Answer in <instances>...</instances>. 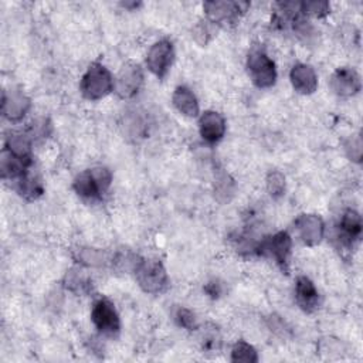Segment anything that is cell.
I'll list each match as a JSON object with an SVG mask.
<instances>
[{"label":"cell","instance_id":"obj_1","mask_svg":"<svg viewBox=\"0 0 363 363\" xmlns=\"http://www.w3.org/2000/svg\"><path fill=\"white\" fill-rule=\"evenodd\" d=\"M112 183V172L105 166H95L81 172L72 183L75 193L89 201H99L108 193Z\"/></svg>","mask_w":363,"mask_h":363},{"label":"cell","instance_id":"obj_2","mask_svg":"<svg viewBox=\"0 0 363 363\" xmlns=\"http://www.w3.org/2000/svg\"><path fill=\"white\" fill-rule=\"evenodd\" d=\"M79 89L85 99L99 101L115 89V78L104 64L95 61L84 72Z\"/></svg>","mask_w":363,"mask_h":363},{"label":"cell","instance_id":"obj_3","mask_svg":"<svg viewBox=\"0 0 363 363\" xmlns=\"http://www.w3.org/2000/svg\"><path fill=\"white\" fill-rule=\"evenodd\" d=\"M292 250V238L286 231H278L272 235L262 238L259 242H255L254 254L272 258L277 265L288 274L289 271V257Z\"/></svg>","mask_w":363,"mask_h":363},{"label":"cell","instance_id":"obj_4","mask_svg":"<svg viewBox=\"0 0 363 363\" xmlns=\"http://www.w3.org/2000/svg\"><path fill=\"white\" fill-rule=\"evenodd\" d=\"M133 274L139 286L146 294H153V295L162 294L169 285V277H167L166 268L159 259L140 258Z\"/></svg>","mask_w":363,"mask_h":363},{"label":"cell","instance_id":"obj_5","mask_svg":"<svg viewBox=\"0 0 363 363\" xmlns=\"http://www.w3.org/2000/svg\"><path fill=\"white\" fill-rule=\"evenodd\" d=\"M247 69L252 84L261 89L271 88L277 81V67L262 48H252L247 57Z\"/></svg>","mask_w":363,"mask_h":363},{"label":"cell","instance_id":"obj_6","mask_svg":"<svg viewBox=\"0 0 363 363\" xmlns=\"http://www.w3.org/2000/svg\"><path fill=\"white\" fill-rule=\"evenodd\" d=\"M91 320L99 333L115 337L121 332V319L112 301L102 296L98 298L91 309Z\"/></svg>","mask_w":363,"mask_h":363},{"label":"cell","instance_id":"obj_7","mask_svg":"<svg viewBox=\"0 0 363 363\" xmlns=\"http://www.w3.org/2000/svg\"><path fill=\"white\" fill-rule=\"evenodd\" d=\"M173 60H174L173 43L167 38H162L149 48L146 55V65L155 77L164 78L173 64Z\"/></svg>","mask_w":363,"mask_h":363},{"label":"cell","instance_id":"obj_8","mask_svg":"<svg viewBox=\"0 0 363 363\" xmlns=\"http://www.w3.org/2000/svg\"><path fill=\"white\" fill-rule=\"evenodd\" d=\"M247 7L248 3L244 1H206L203 4L207 20L211 24L235 23Z\"/></svg>","mask_w":363,"mask_h":363},{"label":"cell","instance_id":"obj_9","mask_svg":"<svg viewBox=\"0 0 363 363\" xmlns=\"http://www.w3.org/2000/svg\"><path fill=\"white\" fill-rule=\"evenodd\" d=\"M143 84V71L140 65L128 62L125 64L115 78V92L122 99L133 98Z\"/></svg>","mask_w":363,"mask_h":363},{"label":"cell","instance_id":"obj_10","mask_svg":"<svg viewBox=\"0 0 363 363\" xmlns=\"http://www.w3.org/2000/svg\"><path fill=\"white\" fill-rule=\"evenodd\" d=\"M362 230V216L356 210L347 208L340 216L339 224L336 227V238L342 247L350 248L360 240Z\"/></svg>","mask_w":363,"mask_h":363},{"label":"cell","instance_id":"obj_11","mask_svg":"<svg viewBox=\"0 0 363 363\" xmlns=\"http://www.w3.org/2000/svg\"><path fill=\"white\" fill-rule=\"evenodd\" d=\"M332 91L342 98H349L362 89V79L356 69L350 67L337 68L330 77Z\"/></svg>","mask_w":363,"mask_h":363},{"label":"cell","instance_id":"obj_12","mask_svg":"<svg viewBox=\"0 0 363 363\" xmlns=\"http://www.w3.org/2000/svg\"><path fill=\"white\" fill-rule=\"evenodd\" d=\"M31 106L30 98L21 91L11 88L10 91H3L1 96V113L10 122H17L24 118Z\"/></svg>","mask_w":363,"mask_h":363},{"label":"cell","instance_id":"obj_13","mask_svg":"<svg viewBox=\"0 0 363 363\" xmlns=\"http://www.w3.org/2000/svg\"><path fill=\"white\" fill-rule=\"evenodd\" d=\"M299 238L309 247L318 245L325 237V223L318 214H301L295 220Z\"/></svg>","mask_w":363,"mask_h":363},{"label":"cell","instance_id":"obj_14","mask_svg":"<svg viewBox=\"0 0 363 363\" xmlns=\"http://www.w3.org/2000/svg\"><path fill=\"white\" fill-rule=\"evenodd\" d=\"M225 119L216 111H206L199 119L200 136L208 145L218 143L225 135Z\"/></svg>","mask_w":363,"mask_h":363},{"label":"cell","instance_id":"obj_15","mask_svg":"<svg viewBox=\"0 0 363 363\" xmlns=\"http://www.w3.org/2000/svg\"><path fill=\"white\" fill-rule=\"evenodd\" d=\"M289 79L294 89L302 95H311L318 88V75L313 67L309 64H303V62L295 64L291 68Z\"/></svg>","mask_w":363,"mask_h":363},{"label":"cell","instance_id":"obj_16","mask_svg":"<svg viewBox=\"0 0 363 363\" xmlns=\"http://www.w3.org/2000/svg\"><path fill=\"white\" fill-rule=\"evenodd\" d=\"M295 301L303 312H313L319 306V292L315 284L305 275L295 281Z\"/></svg>","mask_w":363,"mask_h":363},{"label":"cell","instance_id":"obj_17","mask_svg":"<svg viewBox=\"0 0 363 363\" xmlns=\"http://www.w3.org/2000/svg\"><path fill=\"white\" fill-rule=\"evenodd\" d=\"M31 146H33V138L30 136L28 132H11L6 138L4 150L24 162L33 163Z\"/></svg>","mask_w":363,"mask_h":363},{"label":"cell","instance_id":"obj_18","mask_svg":"<svg viewBox=\"0 0 363 363\" xmlns=\"http://www.w3.org/2000/svg\"><path fill=\"white\" fill-rule=\"evenodd\" d=\"M172 102H173L174 108L182 115H184L187 118H194L200 112V106H199L194 92L186 85L176 86L174 92L172 95Z\"/></svg>","mask_w":363,"mask_h":363},{"label":"cell","instance_id":"obj_19","mask_svg":"<svg viewBox=\"0 0 363 363\" xmlns=\"http://www.w3.org/2000/svg\"><path fill=\"white\" fill-rule=\"evenodd\" d=\"M16 190L26 200H37L44 193V184L41 177L34 170L28 169L16 180Z\"/></svg>","mask_w":363,"mask_h":363},{"label":"cell","instance_id":"obj_20","mask_svg":"<svg viewBox=\"0 0 363 363\" xmlns=\"http://www.w3.org/2000/svg\"><path fill=\"white\" fill-rule=\"evenodd\" d=\"M75 259L85 267H105L111 264L112 255L99 248L91 247H81L77 250Z\"/></svg>","mask_w":363,"mask_h":363},{"label":"cell","instance_id":"obj_21","mask_svg":"<svg viewBox=\"0 0 363 363\" xmlns=\"http://www.w3.org/2000/svg\"><path fill=\"white\" fill-rule=\"evenodd\" d=\"M64 285L71 292H75L78 295L88 294L92 286V281L89 275L81 269V268H71L64 278Z\"/></svg>","mask_w":363,"mask_h":363},{"label":"cell","instance_id":"obj_22","mask_svg":"<svg viewBox=\"0 0 363 363\" xmlns=\"http://www.w3.org/2000/svg\"><path fill=\"white\" fill-rule=\"evenodd\" d=\"M231 362H244V363H255L258 362V353L245 340H238L234 343L231 349Z\"/></svg>","mask_w":363,"mask_h":363},{"label":"cell","instance_id":"obj_23","mask_svg":"<svg viewBox=\"0 0 363 363\" xmlns=\"http://www.w3.org/2000/svg\"><path fill=\"white\" fill-rule=\"evenodd\" d=\"M267 190L272 199H278L285 191V176L279 170H269L267 174Z\"/></svg>","mask_w":363,"mask_h":363},{"label":"cell","instance_id":"obj_24","mask_svg":"<svg viewBox=\"0 0 363 363\" xmlns=\"http://www.w3.org/2000/svg\"><path fill=\"white\" fill-rule=\"evenodd\" d=\"M299 7L303 16H313L318 18L326 17L330 11L328 1H302L299 3Z\"/></svg>","mask_w":363,"mask_h":363},{"label":"cell","instance_id":"obj_25","mask_svg":"<svg viewBox=\"0 0 363 363\" xmlns=\"http://www.w3.org/2000/svg\"><path fill=\"white\" fill-rule=\"evenodd\" d=\"M174 320L183 329H187V330L197 329L196 315L187 308H182V306L177 308L176 312H174Z\"/></svg>","mask_w":363,"mask_h":363},{"label":"cell","instance_id":"obj_26","mask_svg":"<svg viewBox=\"0 0 363 363\" xmlns=\"http://www.w3.org/2000/svg\"><path fill=\"white\" fill-rule=\"evenodd\" d=\"M345 150L346 155L350 160L360 163L362 162V139L360 136H352L346 143H345Z\"/></svg>","mask_w":363,"mask_h":363},{"label":"cell","instance_id":"obj_27","mask_svg":"<svg viewBox=\"0 0 363 363\" xmlns=\"http://www.w3.org/2000/svg\"><path fill=\"white\" fill-rule=\"evenodd\" d=\"M201 349L204 352L217 353L216 350L220 349V336H218L217 330H214V329L213 330H204V333L201 335Z\"/></svg>","mask_w":363,"mask_h":363},{"label":"cell","instance_id":"obj_28","mask_svg":"<svg viewBox=\"0 0 363 363\" xmlns=\"http://www.w3.org/2000/svg\"><path fill=\"white\" fill-rule=\"evenodd\" d=\"M193 34H194V38L197 40V43H200V44H207V41H208L210 37L213 35L211 23H210L208 20L204 21V23H200V24L194 28Z\"/></svg>","mask_w":363,"mask_h":363},{"label":"cell","instance_id":"obj_29","mask_svg":"<svg viewBox=\"0 0 363 363\" xmlns=\"http://www.w3.org/2000/svg\"><path fill=\"white\" fill-rule=\"evenodd\" d=\"M48 128H50V123L45 121V119H38L35 121L30 128H28V133L30 136L34 139L37 138H45L48 135Z\"/></svg>","mask_w":363,"mask_h":363},{"label":"cell","instance_id":"obj_30","mask_svg":"<svg viewBox=\"0 0 363 363\" xmlns=\"http://www.w3.org/2000/svg\"><path fill=\"white\" fill-rule=\"evenodd\" d=\"M204 292L213 298V299H217L223 295L224 292V285L218 281V279H213V281H208L206 285H204Z\"/></svg>","mask_w":363,"mask_h":363},{"label":"cell","instance_id":"obj_31","mask_svg":"<svg viewBox=\"0 0 363 363\" xmlns=\"http://www.w3.org/2000/svg\"><path fill=\"white\" fill-rule=\"evenodd\" d=\"M268 325L271 328V330H274L277 335L279 336H285L288 332H289V328L285 325V322L279 318V316H275L272 315L268 320Z\"/></svg>","mask_w":363,"mask_h":363}]
</instances>
